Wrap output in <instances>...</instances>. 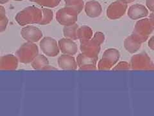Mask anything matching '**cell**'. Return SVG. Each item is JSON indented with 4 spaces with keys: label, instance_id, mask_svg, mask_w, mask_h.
Here are the masks:
<instances>
[{
    "label": "cell",
    "instance_id": "obj_22",
    "mask_svg": "<svg viewBox=\"0 0 154 116\" xmlns=\"http://www.w3.org/2000/svg\"><path fill=\"white\" fill-rule=\"evenodd\" d=\"M42 18L39 25H45L50 23L54 18V12L51 9L44 8L42 9Z\"/></svg>",
    "mask_w": 154,
    "mask_h": 116
},
{
    "label": "cell",
    "instance_id": "obj_23",
    "mask_svg": "<svg viewBox=\"0 0 154 116\" xmlns=\"http://www.w3.org/2000/svg\"><path fill=\"white\" fill-rule=\"evenodd\" d=\"M34 2L41 6L48 8H55L60 4L61 0H29Z\"/></svg>",
    "mask_w": 154,
    "mask_h": 116
},
{
    "label": "cell",
    "instance_id": "obj_2",
    "mask_svg": "<svg viewBox=\"0 0 154 116\" xmlns=\"http://www.w3.org/2000/svg\"><path fill=\"white\" fill-rule=\"evenodd\" d=\"M105 35L102 32H96L90 40L80 43V50L84 54L98 59L101 50V45L105 41Z\"/></svg>",
    "mask_w": 154,
    "mask_h": 116
},
{
    "label": "cell",
    "instance_id": "obj_14",
    "mask_svg": "<svg viewBox=\"0 0 154 116\" xmlns=\"http://www.w3.org/2000/svg\"><path fill=\"white\" fill-rule=\"evenodd\" d=\"M18 58L13 54L0 57V70H15L17 69Z\"/></svg>",
    "mask_w": 154,
    "mask_h": 116
},
{
    "label": "cell",
    "instance_id": "obj_9",
    "mask_svg": "<svg viewBox=\"0 0 154 116\" xmlns=\"http://www.w3.org/2000/svg\"><path fill=\"white\" fill-rule=\"evenodd\" d=\"M40 48L44 54L49 57H55L59 55L60 48L57 40L51 37L42 38L39 43Z\"/></svg>",
    "mask_w": 154,
    "mask_h": 116
},
{
    "label": "cell",
    "instance_id": "obj_8",
    "mask_svg": "<svg viewBox=\"0 0 154 116\" xmlns=\"http://www.w3.org/2000/svg\"><path fill=\"white\" fill-rule=\"evenodd\" d=\"M127 8L128 3L124 0H116L107 7L106 14L110 19H118L125 15Z\"/></svg>",
    "mask_w": 154,
    "mask_h": 116
},
{
    "label": "cell",
    "instance_id": "obj_13",
    "mask_svg": "<svg viewBox=\"0 0 154 116\" xmlns=\"http://www.w3.org/2000/svg\"><path fill=\"white\" fill-rule=\"evenodd\" d=\"M60 50L62 54L71 56L75 55L79 51V48L76 43L69 38H62L58 42Z\"/></svg>",
    "mask_w": 154,
    "mask_h": 116
},
{
    "label": "cell",
    "instance_id": "obj_10",
    "mask_svg": "<svg viewBox=\"0 0 154 116\" xmlns=\"http://www.w3.org/2000/svg\"><path fill=\"white\" fill-rule=\"evenodd\" d=\"M97 58L82 52L77 56L76 63L80 70H95L97 69Z\"/></svg>",
    "mask_w": 154,
    "mask_h": 116
},
{
    "label": "cell",
    "instance_id": "obj_25",
    "mask_svg": "<svg viewBox=\"0 0 154 116\" xmlns=\"http://www.w3.org/2000/svg\"><path fill=\"white\" fill-rule=\"evenodd\" d=\"M8 23V19L5 15L0 16V32H4L7 29Z\"/></svg>",
    "mask_w": 154,
    "mask_h": 116
},
{
    "label": "cell",
    "instance_id": "obj_18",
    "mask_svg": "<svg viewBox=\"0 0 154 116\" xmlns=\"http://www.w3.org/2000/svg\"><path fill=\"white\" fill-rule=\"evenodd\" d=\"M93 35L92 28L86 25L79 27L77 31L78 40H80V43H84L90 40L93 37Z\"/></svg>",
    "mask_w": 154,
    "mask_h": 116
},
{
    "label": "cell",
    "instance_id": "obj_29",
    "mask_svg": "<svg viewBox=\"0 0 154 116\" xmlns=\"http://www.w3.org/2000/svg\"><path fill=\"white\" fill-rule=\"evenodd\" d=\"M6 14V11L5 7L0 5V16L2 15H5Z\"/></svg>",
    "mask_w": 154,
    "mask_h": 116
},
{
    "label": "cell",
    "instance_id": "obj_30",
    "mask_svg": "<svg viewBox=\"0 0 154 116\" xmlns=\"http://www.w3.org/2000/svg\"><path fill=\"white\" fill-rule=\"evenodd\" d=\"M149 19H150V20L151 21V22L152 23L154 27V12H152L150 16H149Z\"/></svg>",
    "mask_w": 154,
    "mask_h": 116
},
{
    "label": "cell",
    "instance_id": "obj_5",
    "mask_svg": "<svg viewBox=\"0 0 154 116\" xmlns=\"http://www.w3.org/2000/svg\"><path fill=\"white\" fill-rule=\"evenodd\" d=\"M120 58V52L114 48H108L103 52L98 63V69L100 70H110L116 65Z\"/></svg>",
    "mask_w": 154,
    "mask_h": 116
},
{
    "label": "cell",
    "instance_id": "obj_3",
    "mask_svg": "<svg viewBox=\"0 0 154 116\" xmlns=\"http://www.w3.org/2000/svg\"><path fill=\"white\" fill-rule=\"evenodd\" d=\"M38 54V48L35 43L26 42L23 44L16 52L19 61L24 64L31 63Z\"/></svg>",
    "mask_w": 154,
    "mask_h": 116
},
{
    "label": "cell",
    "instance_id": "obj_27",
    "mask_svg": "<svg viewBox=\"0 0 154 116\" xmlns=\"http://www.w3.org/2000/svg\"><path fill=\"white\" fill-rule=\"evenodd\" d=\"M148 47L150 48V49L154 50V36H152L150 38V40H148Z\"/></svg>",
    "mask_w": 154,
    "mask_h": 116
},
{
    "label": "cell",
    "instance_id": "obj_19",
    "mask_svg": "<svg viewBox=\"0 0 154 116\" xmlns=\"http://www.w3.org/2000/svg\"><path fill=\"white\" fill-rule=\"evenodd\" d=\"M48 65H49V61L46 56L42 54H38L31 62L32 67L35 70H42Z\"/></svg>",
    "mask_w": 154,
    "mask_h": 116
},
{
    "label": "cell",
    "instance_id": "obj_24",
    "mask_svg": "<svg viewBox=\"0 0 154 116\" xmlns=\"http://www.w3.org/2000/svg\"><path fill=\"white\" fill-rule=\"evenodd\" d=\"M112 70H131L130 63L127 61H120L112 69Z\"/></svg>",
    "mask_w": 154,
    "mask_h": 116
},
{
    "label": "cell",
    "instance_id": "obj_7",
    "mask_svg": "<svg viewBox=\"0 0 154 116\" xmlns=\"http://www.w3.org/2000/svg\"><path fill=\"white\" fill-rule=\"evenodd\" d=\"M79 14L73 8L65 6L57 12L56 19L61 25H72L78 20Z\"/></svg>",
    "mask_w": 154,
    "mask_h": 116
},
{
    "label": "cell",
    "instance_id": "obj_21",
    "mask_svg": "<svg viewBox=\"0 0 154 116\" xmlns=\"http://www.w3.org/2000/svg\"><path fill=\"white\" fill-rule=\"evenodd\" d=\"M66 7L73 8L79 13L84 8V2L83 0H64Z\"/></svg>",
    "mask_w": 154,
    "mask_h": 116
},
{
    "label": "cell",
    "instance_id": "obj_15",
    "mask_svg": "<svg viewBox=\"0 0 154 116\" xmlns=\"http://www.w3.org/2000/svg\"><path fill=\"white\" fill-rule=\"evenodd\" d=\"M58 65L62 70H75L78 68L75 58L71 55L62 54L58 58Z\"/></svg>",
    "mask_w": 154,
    "mask_h": 116
},
{
    "label": "cell",
    "instance_id": "obj_11",
    "mask_svg": "<svg viewBox=\"0 0 154 116\" xmlns=\"http://www.w3.org/2000/svg\"><path fill=\"white\" fill-rule=\"evenodd\" d=\"M21 36L28 42L36 43L42 37V32L39 28L33 25H26L21 31Z\"/></svg>",
    "mask_w": 154,
    "mask_h": 116
},
{
    "label": "cell",
    "instance_id": "obj_6",
    "mask_svg": "<svg viewBox=\"0 0 154 116\" xmlns=\"http://www.w3.org/2000/svg\"><path fill=\"white\" fill-rule=\"evenodd\" d=\"M131 70H154V63L146 52L134 55L130 61Z\"/></svg>",
    "mask_w": 154,
    "mask_h": 116
},
{
    "label": "cell",
    "instance_id": "obj_28",
    "mask_svg": "<svg viewBox=\"0 0 154 116\" xmlns=\"http://www.w3.org/2000/svg\"><path fill=\"white\" fill-rule=\"evenodd\" d=\"M57 70V68L53 66H50L49 65H48L47 66H45L42 69V70Z\"/></svg>",
    "mask_w": 154,
    "mask_h": 116
},
{
    "label": "cell",
    "instance_id": "obj_31",
    "mask_svg": "<svg viewBox=\"0 0 154 116\" xmlns=\"http://www.w3.org/2000/svg\"><path fill=\"white\" fill-rule=\"evenodd\" d=\"M9 2V0H0V4H5Z\"/></svg>",
    "mask_w": 154,
    "mask_h": 116
},
{
    "label": "cell",
    "instance_id": "obj_32",
    "mask_svg": "<svg viewBox=\"0 0 154 116\" xmlns=\"http://www.w3.org/2000/svg\"><path fill=\"white\" fill-rule=\"evenodd\" d=\"M124 1L125 2H127V3H132V2H134L135 0H124Z\"/></svg>",
    "mask_w": 154,
    "mask_h": 116
},
{
    "label": "cell",
    "instance_id": "obj_4",
    "mask_svg": "<svg viewBox=\"0 0 154 116\" xmlns=\"http://www.w3.org/2000/svg\"><path fill=\"white\" fill-rule=\"evenodd\" d=\"M154 27L149 18H143L136 22L132 34L142 43L145 42L152 33Z\"/></svg>",
    "mask_w": 154,
    "mask_h": 116
},
{
    "label": "cell",
    "instance_id": "obj_17",
    "mask_svg": "<svg viewBox=\"0 0 154 116\" xmlns=\"http://www.w3.org/2000/svg\"><path fill=\"white\" fill-rule=\"evenodd\" d=\"M142 43L137 37L131 34L125 40L124 47L129 53L134 54L140 49Z\"/></svg>",
    "mask_w": 154,
    "mask_h": 116
},
{
    "label": "cell",
    "instance_id": "obj_33",
    "mask_svg": "<svg viewBox=\"0 0 154 116\" xmlns=\"http://www.w3.org/2000/svg\"><path fill=\"white\" fill-rule=\"evenodd\" d=\"M13 1H16V2H21V1H23V0H13Z\"/></svg>",
    "mask_w": 154,
    "mask_h": 116
},
{
    "label": "cell",
    "instance_id": "obj_12",
    "mask_svg": "<svg viewBox=\"0 0 154 116\" xmlns=\"http://www.w3.org/2000/svg\"><path fill=\"white\" fill-rule=\"evenodd\" d=\"M127 15L132 20H139L148 16V9L142 4H134L128 8Z\"/></svg>",
    "mask_w": 154,
    "mask_h": 116
},
{
    "label": "cell",
    "instance_id": "obj_26",
    "mask_svg": "<svg viewBox=\"0 0 154 116\" xmlns=\"http://www.w3.org/2000/svg\"><path fill=\"white\" fill-rule=\"evenodd\" d=\"M146 6L152 12H154V0H146Z\"/></svg>",
    "mask_w": 154,
    "mask_h": 116
},
{
    "label": "cell",
    "instance_id": "obj_1",
    "mask_svg": "<svg viewBox=\"0 0 154 116\" xmlns=\"http://www.w3.org/2000/svg\"><path fill=\"white\" fill-rule=\"evenodd\" d=\"M42 18V9L35 6H29L19 11L16 14L15 19L20 26H26L32 24H39Z\"/></svg>",
    "mask_w": 154,
    "mask_h": 116
},
{
    "label": "cell",
    "instance_id": "obj_20",
    "mask_svg": "<svg viewBox=\"0 0 154 116\" xmlns=\"http://www.w3.org/2000/svg\"><path fill=\"white\" fill-rule=\"evenodd\" d=\"M79 28V27L76 23L72 25L64 26L63 28V34L64 37L71 39L72 40H78L77 31H78Z\"/></svg>",
    "mask_w": 154,
    "mask_h": 116
},
{
    "label": "cell",
    "instance_id": "obj_16",
    "mask_svg": "<svg viewBox=\"0 0 154 116\" xmlns=\"http://www.w3.org/2000/svg\"><path fill=\"white\" fill-rule=\"evenodd\" d=\"M84 10L86 15L92 18L99 17L102 12L101 4L95 0H91L86 2L84 5Z\"/></svg>",
    "mask_w": 154,
    "mask_h": 116
}]
</instances>
